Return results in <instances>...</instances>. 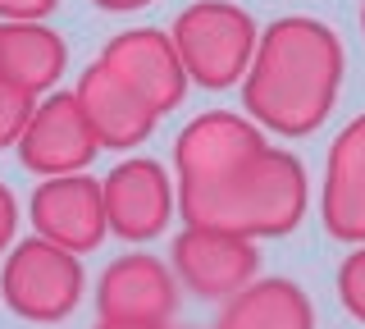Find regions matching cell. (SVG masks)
Segmentation results:
<instances>
[{
	"mask_svg": "<svg viewBox=\"0 0 365 329\" xmlns=\"http://www.w3.org/2000/svg\"><path fill=\"white\" fill-rule=\"evenodd\" d=\"M169 37H174L187 83L205 87V92H228L242 83L260 28L233 0H192L187 9H178Z\"/></svg>",
	"mask_w": 365,
	"mask_h": 329,
	"instance_id": "obj_3",
	"label": "cell"
},
{
	"mask_svg": "<svg viewBox=\"0 0 365 329\" xmlns=\"http://www.w3.org/2000/svg\"><path fill=\"white\" fill-rule=\"evenodd\" d=\"M28 220L37 238L64 247L73 256H87L106 243L110 224H106V197L101 183L87 174H60V178H41L28 197Z\"/></svg>",
	"mask_w": 365,
	"mask_h": 329,
	"instance_id": "obj_7",
	"label": "cell"
},
{
	"mask_svg": "<svg viewBox=\"0 0 365 329\" xmlns=\"http://www.w3.org/2000/svg\"><path fill=\"white\" fill-rule=\"evenodd\" d=\"M32 110H37V96L0 78V151H5V146H19L23 128H28V119H32Z\"/></svg>",
	"mask_w": 365,
	"mask_h": 329,
	"instance_id": "obj_16",
	"label": "cell"
},
{
	"mask_svg": "<svg viewBox=\"0 0 365 329\" xmlns=\"http://www.w3.org/2000/svg\"><path fill=\"white\" fill-rule=\"evenodd\" d=\"M311 206V178L292 151L265 146L242 169L215 188L178 192V215L192 229H220L237 238H283L306 220Z\"/></svg>",
	"mask_w": 365,
	"mask_h": 329,
	"instance_id": "obj_2",
	"label": "cell"
},
{
	"mask_svg": "<svg viewBox=\"0 0 365 329\" xmlns=\"http://www.w3.org/2000/svg\"><path fill=\"white\" fill-rule=\"evenodd\" d=\"M338 302L351 320L365 325V243H356V252L338 265Z\"/></svg>",
	"mask_w": 365,
	"mask_h": 329,
	"instance_id": "obj_17",
	"label": "cell"
},
{
	"mask_svg": "<svg viewBox=\"0 0 365 329\" xmlns=\"http://www.w3.org/2000/svg\"><path fill=\"white\" fill-rule=\"evenodd\" d=\"M96 311L106 320H142L165 325L178 311V283L174 270L151 252L114 256L96 279Z\"/></svg>",
	"mask_w": 365,
	"mask_h": 329,
	"instance_id": "obj_11",
	"label": "cell"
},
{
	"mask_svg": "<svg viewBox=\"0 0 365 329\" xmlns=\"http://www.w3.org/2000/svg\"><path fill=\"white\" fill-rule=\"evenodd\" d=\"M319 220L338 243H365V115L338 128L329 146L324 183H319Z\"/></svg>",
	"mask_w": 365,
	"mask_h": 329,
	"instance_id": "obj_12",
	"label": "cell"
},
{
	"mask_svg": "<svg viewBox=\"0 0 365 329\" xmlns=\"http://www.w3.org/2000/svg\"><path fill=\"white\" fill-rule=\"evenodd\" d=\"M68 69V46L51 24H0V78L32 96L55 92Z\"/></svg>",
	"mask_w": 365,
	"mask_h": 329,
	"instance_id": "obj_14",
	"label": "cell"
},
{
	"mask_svg": "<svg viewBox=\"0 0 365 329\" xmlns=\"http://www.w3.org/2000/svg\"><path fill=\"white\" fill-rule=\"evenodd\" d=\"M347 51L319 19L283 14L260 32L256 55L242 74L247 119L279 138H311L334 115L342 92Z\"/></svg>",
	"mask_w": 365,
	"mask_h": 329,
	"instance_id": "obj_1",
	"label": "cell"
},
{
	"mask_svg": "<svg viewBox=\"0 0 365 329\" xmlns=\"http://www.w3.org/2000/svg\"><path fill=\"white\" fill-rule=\"evenodd\" d=\"M101 64L114 78H123L155 115L178 110L187 96V74H182V60L174 51V37L160 28H128L110 37L101 51Z\"/></svg>",
	"mask_w": 365,
	"mask_h": 329,
	"instance_id": "obj_9",
	"label": "cell"
},
{
	"mask_svg": "<svg viewBox=\"0 0 365 329\" xmlns=\"http://www.w3.org/2000/svg\"><path fill=\"white\" fill-rule=\"evenodd\" d=\"M265 128L233 110H201L174 142V174L178 192H201L224 183L233 169H242L251 156L265 151Z\"/></svg>",
	"mask_w": 365,
	"mask_h": 329,
	"instance_id": "obj_5",
	"label": "cell"
},
{
	"mask_svg": "<svg viewBox=\"0 0 365 329\" xmlns=\"http://www.w3.org/2000/svg\"><path fill=\"white\" fill-rule=\"evenodd\" d=\"M361 32H365V5H361Z\"/></svg>",
	"mask_w": 365,
	"mask_h": 329,
	"instance_id": "obj_22",
	"label": "cell"
},
{
	"mask_svg": "<svg viewBox=\"0 0 365 329\" xmlns=\"http://www.w3.org/2000/svg\"><path fill=\"white\" fill-rule=\"evenodd\" d=\"M73 96H78V106H83L91 133H96V142L110 146V151H128V146L146 142L155 133V119L160 115L133 92L128 83H123V78H114L101 60L83 69Z\"/></svg>",
	"mask_w": 365,
	"mask_h": 329,
	"instance_id": "obj_13",
	"label": "cell"
},
{
	"mask_svg": "<svg viewBox=\"0 0 365 329\" xmlns=\"http://www.w3.org/2000/svg\"><path fill=\"white\" fill-rule=\"evenodd\" d=\"M215 329H315V306L302 293V283L265 275L228 298Z\"/></svg>",
	"mask_w": 365,
	"mask_h": 329,
	"instance_id": "obj_15",
	"label": "cell"
},
{
	"mask_svg": "<svg viewBox=\"0 0 365 329\" xmlns=\"http://www.w3.org/2000/svg\"><path fill=\"white\" fill-rule=\"evenodd\" d=\"M101 142L91 133V123L83 115L73 92H46L32 110L28 128L19 138V161L23 169L41 178H60V174H83L96 161Z\"/></svg>",
	"mask_w": 365,
	"mask_h": 329,
	"instance_id": "obj_8",
	"label": "cell"
},
{
	"mask_svg": "<svg viewBox=\"0 0 365 329\" xmlns=\"http://www.w3.org/2000/svg\"><path fill=\"white\" fill-rule=\"evenodd\" d=\"M169 260H174V275L197 298H215V302H228L233 293H242L260 270V252L251 238L220 233V229H192V224L174 238Z\"/></svg>",
	"mask_w": 365,
	"mask_h": 329,
	"instance_id": "obj_10",
	"label": "cell"
},
{
	"mask_svg": "<svg viewBox=\"0 0 365 329\" xmlns=\"http://www.w3.org/2000/svg\"><path fill=\"white\" fill-rule=\"evenodd\" d=\"M60 0H0V24H46Z\"/></svg>",
	"mask_w": 365,
	"mask_h": 329,
	"instance_id": "obj_18",
	"label": "cell"
},
{
	"mask_svg": "<svg viewBox=\"0 0 365 329\" xmlns=\"http://www.w3.org/2000/svg\"><path fill=\"white\" fill-rule=\"evenodd\" d=\"M101 197H106V224L123 243H151L169 229L178 211V188L169 183V169L151 156H133L119 161L101 178Z\"/></svg>",
	"mask_w": 365,
	"mask_h": 329,
	"instance_id": "obj_6",
	"label": "cell"
},
{
	"mask_svg": "<svg viewBox=\"0 0 365 329\" xmlns=\"http://www.w3.org/2000/svg\"><path fill=\"white\" fill-rule=\"evenodd\" d=\"M96 9H106V14H137V9L155 5V0H91Z\"/></svg>",
	"mask_w": 365,
	"mask_h": 329,
	"instance_id": "obj_20",
	"label": "cell"
},
{
	"mask_svg": "<svg viewBox=\"0 0 365 329\" xmlns=\"http://www.w3.org/2000/svg\"><path fill=\"white\" fill-rule=\"evenodd\" d=\"M96 329H165V325H142V320H106V315H101Z\"/></svg>",
	"mask_w": 365,
	"mask_h": 329,
	"instance_id": "obj_21",
	"label": "cell"
},
{
	"mask_svg": "<svg viewBox=\"0 0 365 329\" xmlns=\"http://www.w3.org/2000/svg\"><path fill=\"white\" fill-rule=\"evenodd\" d=\"M14 233H19V201L9 192V183H0V252L14 247Z\"/></svg>",
	"mask_w": 365,
	"mask_h": 329,
	"instance_id": "obj_19",
	"label": "cell"
},
{
	"mask_svg": "<svg viewBox=\"0 0 365 329\" xmlns=\"http://www.w3.org/2000/svg\"><path fill=\"white\" fill-rule=\"evenodd\" d=\"M0 298L19 320L60 325L83 302V260L32 233L9 247L0 270Z\"/></svg>",
	"mask_w": 365,
	"mask_h": 329,
	"instance_id": "obj_4",
	"label": "cell"
}]
</instances>
